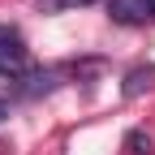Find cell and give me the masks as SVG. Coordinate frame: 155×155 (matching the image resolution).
I'll list each match as a JSON object with an SVG mask.
<instances>
[{
	"instance_id": "8",
	"label": "cell",
	"mask_w": 155,
	"mask_h": 155,
	"mask_svg": "<svg viewBox=\"0 0 155 155\" xmlns=\"http://www.w3.org/2000/svg\"><path fill=\"white\" fill-rule=\"evenodd\" d=\"M147 5H151V22H155V0H147Z\"/></svg>"
},
{
	"instance_id": "4",
	"label": "cell",
	"mask_w": 155,
	"mask_h": 155,
	"mask_svg": "<svg viewBox=\"0 0 155 155\" xmlns=\"http://www.w3.org/2000/svg\"><path fill=\"white\" fill-rule=\"evenodd\" d=\"M151 86H155V65H134L121 78V95H125V99H138V95L151 91Z\"/></svg>"
},
{
	"instance_id": "2",
	"label": "cell",
	"mask_w": 155,
	"mask_h": 155,
	"mask_svg": "<svg viewBox=\"0 0 155 155\" xmlns=\"http://www.w3.org/2000/svg\"><path fill=\"white\" fill-rule=\"evenodd\" d=\"M56 86H61V69H43V65H30L22 78H13L9 82V99H43V95H52Z\"/></svg>"
},
{
	"instance_id": "6",
	"label": "cell",
	"mask_w": 155,
	"mask_h": 155,
	"mask_svg": "<svg viewBox=\"0 0 155 155\" xmlns=\"http://www.w3.org/2000/svg\"><path fill=\"white\" fill-rule=\"evenodd\" d=\"M82 5H95V0H39L43 13H65V9H82Z\"/></svg>"
},
{
	"instance_id": "1",
	"label": "cell",
	"mask_w": 155,
	"mask_h": 155,
	"mask_svg": "<svg viewBox=\"0 0 155 155\" xmlns=\"http://www.w3.org/2000/svg\"><path fill=\"white\" fill-rule=\"evenodd\" d=\"M30 69V48L17 26H0V78H22Z\"/></svg>"
},
{
	"instance_id": "5",
	"label": "cell",
	"mask_w": 155,
	"mask_h": 155,
	"mask_svg": "<svg viewBox=\"0 0 155 155\" xmlns=\"http://www.w3.org/2000/svg\"><path fill=\"white\" fill-rule=\"evenodd\" d=\"M125 151L129 155H151V134L147 129H129L125 134Z\"/></svg>"
},
{
	"instance_id": "7",
	"label": "cell",
	"mask_w": 155,
	"mask_h": 155,
	"mask_svg": "<svg viewBox=\"0 0 155 155\" xmlns=\"http://www.w3.org/2000/svg\"><path fill=\"white\" fill-rule=\"evenodd\" d=\"M9 112H13V99H9V95H0V125L9 121Z\"/></svg>"
},
{
	"instance_id": "3",
	"label": "cell",
	"mask_w": 155,
	"mask_h": 155,
	"mask_svg": "<svg viewBox=\"0 0 155 155\" xmlns=\"http://www.w3.org/2000/svg\"><path fill=\"white\" fill-rule=\"evenodd\" d=\"M108 17L116 26H147L151 22V5L147 0H108Z\"/></svg>"
}]
</instances>
